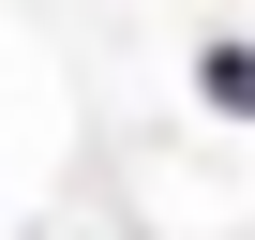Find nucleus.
Here are the masks:
<instances>
[{"instance_id": "1", "label": "nucleus", "mask_w": 255, "mask_h": 240, "mask_svg": "<svg viewBox=\"0 0 255 240\" xmlns=\"http://www.w3.org/2000/svg\"><path fill=\"white\" fill-rule=\"evenodd\" d=\"M195 75H210V105H225V120H255V45H210Z\"/></svg>"}]
</instances>
